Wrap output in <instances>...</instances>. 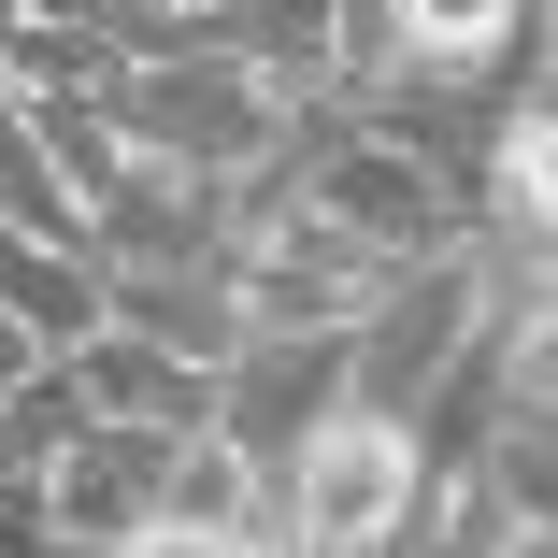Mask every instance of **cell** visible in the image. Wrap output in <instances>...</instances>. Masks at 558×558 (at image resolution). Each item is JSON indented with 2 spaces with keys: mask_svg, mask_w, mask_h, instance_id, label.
Segmentation results:
<instances>
[{
  "mask_svg": "<svg viewBox=\"0 0 558 558\" xmlns=\"http://www.w3.org/2000/svg\"><path fill=\"white\" fill-rule=\"evenodd\" d=\"M415 515H429V459H415V429L373 415V401H329V415L287 444V473H272V530H287V558L373 544V530H415Z\"/></svg>",
  "mask_w": 558,
  "mask_h": 558,
  "instance_id": "cell-1",
  "label": "cell"
},
{
  "mask_svg": "<svg viewBox=\"0 0 558 558\" xmlns=\"http://www.w3.org/2000/svg\"><path fill=\"white\" fill-rule=\"evenodd\" d=\"M100 116H116V144L172 158V172H258L272 158V116L287 100L244 72V58H201V44H158V58H116L100 72Z\"/></svg>",
  "mask_w": 558,
  "mask_h": 558,
  "instance_id": "cell-2",
  "label": "cell"
},
{
  "mask_svg": "<svg viewBox=\"0 0 558 558\" xmlns=\"http://www.w3.org/2000/svg\"><path fill=\"white\" fill-rule=\"evenodd\" d=\"M344 401V329H244L215 359V429L244 444L258 473H287V444Z\"/></svg>",
  "mask_w": 558,
  "mask_h": 558,
  "instance_id": "cell-3",
  "label": "cell"
},
{
  "mask_svg": "<svg viewBox=\"0 0 558 558\" xmlns=\"http://www.w3.org/2000/svg\"><path fill=\"white\" fill-rule=\"evenodd\" d=\"M172 444H186V429L86 415L58 459H44V530H72V544H130V530L158 515V487H172Z\"/></svg>",
  "mask_w": 558,
  "mask_h": 558,
  "instance_id": "cell-4",
  "label": "cell"
},
{
  "mask_svg": "<svg viewBox=\"0 0 558 558\" xmlns=\"http://www.w3.org/2000/svg\"><path fill=\"white\" fill-rule=\"evenodd\" d=\"M100 315L144 329V344H172V359H201V373L244 344V287H230V258H100Z\"/></svg>",
  "mask_w": 558,
  "mask_h": 558,
  "instance_id": "cell-5",
  "label": "cell"
},
{
  "mask_svg": "<svg viewBox=\"0 0 558 558\" xmlns=\"http://www.w3.org/2000/svg\"><path fill=\"white\" fill-rule=\"evenodd\" d=\"M473 244L558 272V86L501 100V144H487V186H473Z\"/></svg>",
  "mask_w": 558,
  "mask_h": 558,
  "instance_id": "cell-6",
  "label": "cell"
},
{
  "mask_svg": "<svg viewBox=\"0 0 558 558\" xmlns=\"http://www.w3.org/2000/svg\"><path fill=\"white\" fill-rule=\"evenodd\" d=\"M58 373H72V401H86V415L215 429V373H201V359H172V344H144V329H116V315H100L86 344H58Z\"/></svg>",
  "mask_w": 558,
  "mask_h": 558,
  "instance_id": "cell-7",
  "label": "cell"
},
{
  "mask_svg": "<svg viewBox=\"0 0 558 558\" xmlns=\"http://www.w3.org/2000/svg\"><path fill=\"white\" fill-rule=\"evenodd\" d=\"M0 315L29 329V344H86L100 329V244H44V230H0Z\"/></svg>",
  "mask_w": 558,
  "mask_h": 558,
  "instance_id": "cell-8",
  "label": "cell"
},
{
  "mask_svg": "<svg viewBox=\"0 0 558 558\" xmlns=\"http://www.w3.org/2000/svg\"><path fill=\"white\" fill-rule=\"evenodd\" d=\"M86 429V401H72V373L44 359V373H15L0 387V487H44V459Z\"/></svg>",
  "mask_w": 558,
  "mask_h": 558,
  "instance_id": "cell-9",
  "label": "cell"
},
{
  "mask_svg": "<svg viewBox=\"0 0 558 558\" xmlns=\"http://www.w3.org/2000/svg\"><path fill=\"white\" fill-rule=\"evenodd\" d=\"M86 15H100V29H116V58H130L144 29H172V15H186V0H86Z\"/></svg>",
  "mask_w": 558,
  "mask_h": 558,
  "instance_id": "cell-10",
  "label": "cell"
},
{
  "mask_svg": "<svg viewBox=\"0 0 558 558\" xmlns=\"http://www.w3.org/2000/svg\"><path fill=\"white\" fill-rule=\"evenodd\" d=\"M15 373H44V344H29L15 315H0V387H15Z\"/></svg>",
  "mask_w": 558,
  "mask_h": 558,
  "instance_id": "cell-11",
  "label": "cell"
}]
</instances>
